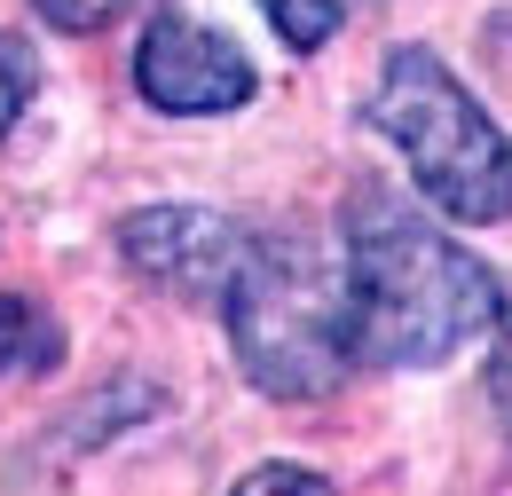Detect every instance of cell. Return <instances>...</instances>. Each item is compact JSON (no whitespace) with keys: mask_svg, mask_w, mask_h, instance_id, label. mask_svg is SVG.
I'll return each instance as SVG.
<instances>
[{"mask_svg":"<svg viewBox=\"0 0 512 496\" xmlns=\"http://www.w3.org/2000/svg\"><path fill=\"white\" fill-rule=\"evenodd\" d=\"M339 268H347L355 363H371V371H434L457 347L489 339L505 308L497 276L386 182L347 189Z\"/></svg>","mask_w":512,"mask_h":496,"instance_id":"obj_1","label":"cell"},{"mask_svg":"<svg viewBox=\"0 0 512 496\" xmlns=\"http://www.w3.org/2000/svg\"><path fill=\"white\" fill-rule=\"evenodd\" d=\"M229 355L268 402H323L355 371V323H347V268H331V252L300 229L253 237L229 292Z\"/></svg>","mask_w":512,"mask_h":496,"instance_id":"obj_2","label":"cell"},{"mask_svg":"<svg viewBox=\"0 0 512 496\" xmlns=\"http://www.w3.org/2000/svg\"><path fill=\"white\" fill-rule=\"evenodd\" d=\"M363 119L402 150L410 182L434 213L465 229L512 221V134L473 103V87L434 48H386Z\"/></svg>","mask_w":512,"mask_h":496,"instance_id":"obj_3","label":"cell"},{"mask_svg":"<svg viewBox=\"0 0 512 496\" xmlns=\"http://www.w3.org/2000/svg\"><path fill=\"white\" fill-rule=\"evenodd\" d=\"M134 87H142L150 111L213 119V111H245V103H253L260 71H253V56H245L229 32L158 8V16L142 24V48H134Z\"/></svg>","mask_w":512,"mask_h":496,"instance_id":"obj_4","label":"cell"},{"mask_svg":"<svg viewBox=\"0 0 512 496\" xmlns=\"http://www.w3.org/2000/svg\"><path fill=\"white\" fill-rule=\"evenodd\" d=\"M245 245L253 237L237 221H221L213 205H142L119 221V252L142 284H158L174 300H213V308H221Z\"/></svg>","mask_w":512,"mask_h":496,"instance_id":"obj_5","label":"cell"},{"mask_svg":"<svg viewBox=\"0 0 512 496\" xmlns=\"http://www.w3.org/2000/svg\"><path fill=\"white\" fill-rule=\"evenodd\" d=\"M64 363V323L40 300L0 292V378H48Z\"/></svg>","mask_w":512,"mask_h":496,"instance_id":"obj_6","label":"cell"},{"mask_svg":"<svg viewBox=\"0 0 512 496\" xmlns=\"http://www.w3.org/2000/svg\"><path fill=\"white\" fill-rule=\"evenodd\" d=\"M260 16L276 24V40L292 56H316V48L339 40V24L355 16V0H260Z\"/></svg>","mask_w":512,"mask_h":496,"instance_id":"obj_7","label":"cell"},{"mask_svg":"<svg viewBox=\"0 0 512 496\" xmlns=\"http://www.w3.org/2000/svg\"><path fill=\"white\" fill-rule=\"evenodd\" d=\"M32 95H40V56L16 32H0V142H8V126L32 111Z\"/></svg>","mask_w":512,"mask_h":496,"instance_id":"obj_8","label":"cell"},{"mask_svg":"<svg viewBox=\"0 0 512 496\" xmlns=\"http://www.w3.org/2000/svg\"><path fill=\"white\" fill-rule=\"evenodd\" d=\"M32 8H40V24H56V32H111L142 0H32Z\"/></svg>","mask_w":512,"mask_h":496,"instance_id":"obj_9","label":"cell"},{"mask_svg":"<svg viewBox=\"0 0 512 496\" xmlns=\"http://www.w3.org/2000/svg\"><path fill=\"white\" fill-rule=\"evenodd\" d=\"M489 410L512 441V300L497 308V331H489Z\"/></svg>","mask_w":512,"mask_h":496,"instance_id":"obj_10","label":"cell"},{"mask_svg":"<svg viewBox=\"0 0 512 496\" xmlns=\"http://www.w3.org/2000/svg\"><path fill=\"white\" fill-rule=\"evenodd\" d=\"M276 489L323 496L331 481H323V473H308V465H260V473H245V481H237V496H276Z\"/></svg>","mask_w":512,"mask_h":496,"instance_id":"obj_11","label":"cell"}]
</instances>
